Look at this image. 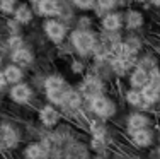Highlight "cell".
<instances>
[{"label":"cell","instance_id":"1","mask_svg":"<svg viewBox=\"0 0 160 159\" xmlns=\"http://www.w3.org/2000/svg\"><path fill=\"white\" fill-rule=\"evenodd\" d=\"M72 45L75 46L80 55H89L90 51L96 48V38L89 31H75L72 34Z\"/></svg>","mask_w":160,"mask_h":159},{"label":"cell","instance_id":"2","mask_svg":"<svg viewBox=\"0 0 160 159\" xmlns=\"http://www.w3.org/2000/svg\"><path fill=\"white\" fill-rule=\"evenodd\" d=\"M90 111H92L94 115H97L99 118L108 120L116 113V106H114V103L109 98H106L101 94V96L90 99Z\"/></svg>","mask_w":160,"mask_h":159},{"label":"cell","instance_id":"3","mask_svg":"<svg viewBox=\"0 0 160 159\" xmlns=\"http://www.w3.org/2000/svg\"><path fill=\"white\" fill-rule=\"evenodd\" d=\"M19 134L10 123H0V151H10L17 147Z\"/></svg>","mask_w":160,"mask_h":159},{"label":"cell","instance_id":"4","mask_svg":"<svg viewBox=\"0 0 160 159\" xmlns=\"http://www.w3.org/2000/svg\"><path fill=\"white\" fill-rule=\"evenodd\" d=\"M102 91H104V86H102V82L99 81L97 77H87L85 81H83L82 87H80V94H82V98H85V99H94V98L101 96Z\"/></svg>","mask_w":160,"mask_h":159},{"label":"cell","instance_id":"5","mask_svg":"<svg viewBox=\"0 0 160 159\" xmlns=\"http://www.w3.org/2000/svg\"><path fill=\"white\" fill-rule=\"evenodd\" d=\"M9 96H10V99H12L14 103H17V104H26V103H29V101H31L32 91H31V87H29L28 84L17 82V84L12 86Z\"/></svg>","mask_w":160,"mask_h":159},{"label":"cell","instance_id":"6","mask_svg":"<svg viewBox=\"0 0 160 159\" xmlns=\"http://www.w3.org/2000/svg\"><path fill=\"white\" fill-rule=\"evenodd\" d=\"M129 140L133 146L145 149V147H150L153 144V132L150 128H142V130H133L129 132Z\"/></svg>","mask_w":160,"mask_h":159},{"label":"cell","instance_id":"7","mask_svg":"<svg viewBox=\"0 0 160 159\" xmlns=\"http://www.w3.org/2000/svg\"><path fill=\"white\" fill-rule=\"evenodd\" d=\"M39 120L44 127L51 128V127H56L60 122V111L55 108V106L48 104V106H43L39 111Z\"/></svg>","mask_w":160,"mask_h":159},{"label":"cell","instance_id":"8","mask_svg":"<svg viewBox=\"0 0 160 159\" xmlns=\"http://www.w3.org/2000/svg\"><path fill=\"white\" fill-rule=\"evenodd\" d=\"M44 33H46V36L49 40L58 43V41H62L65 38V26L58 21H48L44 24Z\"/></svg>","mask_w":160,"mask_h":159},{"label":"cell","instance_id":"9","mask_svg":"<svg viewBox=\"0 0 160 159\" xmlns=\"http://www.w3.org/2000/svg\"><path fill=\"white\" fill-rule=\"evenodd\" d=\"M128 130L133 132V130H142V128H148L150 125V118H148L145 113H131L128 116Z\"/></svg>","mask_w":160,"mask_h":159},{"label":"cell","instance_id":"10","mask_svg":"<svg viewBox=\"0 0 160 159\" xmlns=\"http://www.w3.org/2000/svg\"><path fill=\"white\" fill-rule=\"evenodd\" d=\"M26 159H46V149L41 142H31L24 149Z\"/></svg>","mask_w":160,"mask_h":159},{"label":"cell","instance_id":"11","mask_svg":"<svg viewBox=\"0 0 160 159\" xmlns=\"http://www.w3.org/2000/svg\"><path fill=\"white\" fill-rule=\"evenodd\" d=\"M148 79H150L148 72L138 67V69L133 70L131 77H129V84H131V87H133V89H143L145 86L148 84Z\"/></svg>","mask_w":160,"mask_h":159},{"label":"cell","instance_id":"12","mask_svg":"<svg viewBox=\"0 0 160 159\" xmlns=\"http://www.w3.org/2000/svg\"><path fill=\"white\" fill-rule=\"evenodd\" d=\"M38 10L41 16H56L60 12L56 0H39L38 2Z\"/></svg>","mask_w":160,"mask_h":159},{"label":"cell","instance_id":"13","mask_svg":"<svg viewBox=\"0 0 160 159\" xmlns=\"http://www.w3.org/2000/svg\"><path fill=\"white\" fill-rule=\"evenodd\" d=\"M89 130L92 134V137H101V139H108V127H106L104 120H90L89 122Z\"/></svg>","mask_w":160,"mask_h":159},{"label":"cell","instance_id":"14","mask_svg":"<svg viewBox=\"0 0 160 159\" xmlns=\"http://www.w3.org/2000/svg\"><path fill=\"white\" fill-rule=\"evenodd\" d=\"M67 159H89V152L82 144H70L67 149Z\"/></svg>","mask_w":160,"mask_h":159},{"label":"cell","instance_id":"15","mask_svg":"<svg viewBox=\"0 0 160 159\" xmlns=\"http://www.w3.org/2000/svg\"><path fill=\"white\" fill-rule=\"evenodd\" d=\"M12 60L17 63V65H29L32 62V53L26 48H17L12 55Z\"/></svg>","mask_w":160,"mask_h":159},{"label":"cell","instance_id":"16","mask_svg":"<svg viewBox=\"0 0 160 159\" xmlns=\"http://www.w3.org/2000/svg\"><path fill=\"white\" fill-rule=\"evenodd\" d=\"M3 75H5L7 84H17L22 79V70L19 69L17 65H9L5 70H3Z\"/></svg>","mask_w":160,"mask_h":159},{"label":"cell","instance_id":"17","mask_svg":"<svg viewBox=\"0 0 160 159\" xmlns=\"http://www.w3.org/2000/svg\"><path fill=\"white\" fill-rule=\"evenodd\" d=\"M44 89L48 91H58V89H67V82L63 81V77H60V75H51V77L46 79V82H44Z\"/></svg>","mask_w":160,"mask_h":159},{"label":"cell","instance_id":"18","mask_svg":"<svg viewBox=\"0 0 160 159\" xmlns=\"http://www.w3.org/2000/svg\"><path fill=\"white\" fill-rule=\"evenodd\" d=\"M119 26H121V17L118 14H108L102 19V28L106 31H116V29H119Z\"/></svg>","mask_w":160,"mask_h":159},{"label":"cell","instance_id":"19","mask_svg":"<svg viewBox=\"0 0 160 159\" xmlns=\"http://www.w3.org/2000/svg\"><path fill=\"white\" fill-rule=\"evenodd\" d=\"M143 24V16L140 12H136V10H131V12H128L126 16V26L129 29H136L140 28V26Z\"/></svg>","mask_w":160,"mask_h":159},{"label":"cell","instance_id":"20","mask_svg":"<svg viewBox=\"0 0 160 159\" xmlns=\"http://www.w3.org/2000/svg\"><path fill=\"white\" fill-rule=\"evenodd\" d=\"M14 16H16V21H17V22L26 24V22H29V21L32 19V12H31V9H29V7L21 5V7L16 10V12H14Z\"/></svg>","mask_w":160,"mask_h":159},{"label":"cell","instance_id":"21","mask_svg":"<svg viewBox=\"0 0 160 159\" xmlns=\"http://www.w3.org/2000/svg\"><path fill=\"white\" fill-rule=\"evenodd\" d=\"M148 86H152L153 89L160 91V72H158L157 69H155V70H152L150 79H148Z\"/></svg>","mask_w":160,"mask_h":159},{"label":"cell","instance_id":"22","mask_svg":"<svg viewBox=\"0 0 160 159\" xmlns=\"http://www.w3.org/2000/svg\"><path fill=\"white\" fill-rule=\"evenodd\" d=\"M96 2H97L99 9H102V10H109L116 5V0H96Z\"/></svg>","mask_w":160,"mask_h":159},{"label":"cell","instance_id":"23","mask_svg":"<svg viewBox=\"0 0 160 159\" xmlns=\"http://www.w3.org/2000/svg\"><path fill=\"white\" fill-rule=\"evenodd\" d=\"M16 3V0H0V9L3 12H12V5Z\"/></svg>","mask_w":160,"mask_h":159},{"label":"cell","instance_id":"24","mask_svg":"<svg viewBox=\"0 0 160 159\" xmlns=\"http://www.w3.org/2000/svg\"><path fill=\"white\" fill-rule=\"evenodd\" d=\"M9 45H10V48H14V50L22 48V38H21V36H12V38L9 40Z\"/></svg>","mask_w":160,"mask_h":159},{"label":"cell","instance_id":"25","mask_svg":"<svg viewBox=\"0 0 160 159\" xmlns=\"http://www.w3.org/2000/svg\"><path fill=\"white\" fill-rule=\"evenodd\" d=\"M73 3L80 9H90L94 5V0H73Z\"/></svg>","mask_w":160,"mask_h":159},{"label":"cell","instance_id":"26","mask_svg":"<svg viewBox=\"0 0 160 159\" xmlns=\"http://www.w3.org/2000/svg\"><path fill=\"white\" fill-rule=\"evenodd\" d=\"M5 84H7V81H5V75H3L2 72H0V89H2Z\"/></svg>","mask_w":160,"mask_h":159},{"label":"cell","instance_id":"27","mask_svg":"<svg viewBox=\"0 0 160 159\" xmlns=\"http://www.w3.org/2000/svg\"><path fill=\"white\" fill-rule=\"evenodd\" d=\"M152 3H153V5H157V7H160V0H152Z\"/></svg>","mask_w":160,"mask_h":159},{"label":"cell","instance_id":"28","mask_svg":"<svg viewBox=\"0 0 160 159\" xmlns=\"http://www.w3.org/2000/svg\"><path fill=\"white\" fill-rule=\"evenodd\" d=\"M29 2H32V3H38V2H39V0H29Z\"/></svg>","mask_w":160,"mask_h":159},{"label":"cell","instance_id":"29","mask_svg":"<svg viewBox=\"0 0 160 159\" xmlns=\"http://www.w3.org/2000/svg\"><path fill=\"white\" fill-rule=\"evenodd\" d=\"M135 2H143V0H135Z\"/></svg>","mask_w":160,"mask_h":159},{"label":"cell","instance_id":"30","mask_svg":"<svg viewBox=\"0 0 160 159\" xmlns=\"http://www.w3.org/2000/svg\"><path fill=\"white\" fill-rule=\"evenodd\" d=\"M157 151H158V154H160V146H158V149H157Z\"/></svg>","mask_w":160,"mask_h":159},{"label":"cell","instance_id":"31","mask_svg":"<svg viewBox=\"0 0 160 159\" xmlns=\"http://www.w3.org/2000/svg\"><path fill=\"white\" fill-rule=\"evenodd\" d=\"M158 144H160V134H158Z\"/></svg>","mask_w":160,"mask_h":159},{"label":"cell","instance_id":"32","mask_svg":"<svg viewBox=\"0 0 160 159\" xmlns=\"http://www.w3.org/2000/svg\"><path fill=\"white\" fill-rule=\"evenodd\" d=\"M0 63H2V60H0Z\"/></svg>","mask_w":160,"mask_h":159}]
</instances>
